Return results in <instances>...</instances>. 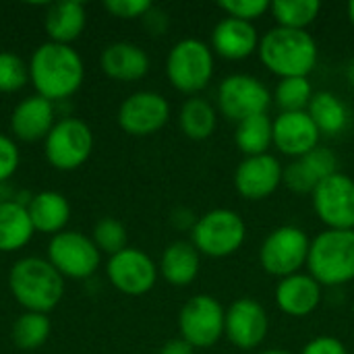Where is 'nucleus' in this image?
Here are the masks:
<instances>
[{
	"instance_id": "nucleus-16",
	"label": "nucleus",
	"mask_w": 354,
	"mask_h": 354,
	"mask_svg": "<svg viewBox=\"0 0 354 354\" xmlns=\"http://www.w3.org/2000/svg\"><path fill=\"white\" fill-rule=\"evenodd\" d=\"M284 180V164L270 151L263 156L243 158L234 170V189L247 201L272 197Z\"/></svg>"
},
{
	"instance_id": "nucleus-38",
	"label": "nucleus",
	"mask_w": 354,
	"mask_h": 354,
	"mask_svg": "<svg viewBox=\"0 0 354 354\" xmlns=\"http://www.w3.org/2000/svg\"><path fill=\"white\" fill-rule=\"evenodd\" d=\"M299 354H348V348L336 336H317L311 338Z\"/></svg>"
},
{
	"instance_id": "nucleus-19",
	"label": "nucleus",
	"mask_w": 354,
	"mask_h": 354,
	"mask_svg": "<svg viewBox=\"0 0 354 354\" xmlns=\"http://www.w3.org/2000/svg\"><path fill=\"white\" fill-rule=\"evenodd\" d=\"M274 301L284 315L303 319L319 309L324 301V286L309 272H299L295 276L278 280Z\"/></svg>"
},
{
	"instance_id": "nucleus-6",
	"label": "nucleus",
	"mask_w": 354,
	"mask_h": 354,
	"mask_svg": "<svg viewBox=\"0 0 354 354\" xmlns=\"http://www.w3.org/2000/svg\"><path fill=\"white\" fill-rule=\"evenodd\" d=\"M247 241V224L232 207H214L201 214L191 230V243L209 259H226L243 249Z\"/></svg>"
},
{
	"instance_id": "nucleus-20",
	"label": "nucleus",
	"mask_w": 354,
	"mask_h": 354,
	"mask_svg": "<svg viewBox=\"0 0 354 354\" xmlns=\"http://www.w3.org/2000/svg\"><path fill=\"white\" fill-rule=\"evenodd\" d=\"M259 39H261V35H259L255 23H245L239 19L224 17L212 29L209 46L216 56L230 60V62H239V60H247L253 54H257Z\"/></svg>"
},
{
	"instance_id": "nucleus-17",
	"label": "nucleus",
	"mask_w": 354,
	"mask_h": 354,
	"mask_svg": "<svg viewBox=\"0 0 354 354\" xmlns=\"http://www.w3.org/2000/svg\"><path fill=\"white\" fill-rule=\"evenodd\" d=\"M274 147L288 160H299L322 145V133L309 112H278L272 118Z\"/></svg>"
},
{
	"instance_id": "nucleus-39",
	"label": "nucleus",
	"mask_w": 354,
	"mask_h": 354,
	"mask_svg": "<svg viewBox=\"0 0 354 354\" xmlns=\"http://www.w3.org/2000/svg\"><path fill=\"white\" fill-rule=\"evenodd\" d=\"M143 23L151 31V35H162L170 25V17H168L166 10H162L158 6H151V10L143 17Z\"/></svg>"
},
{
	"instance_id": "nucleus-27",
	"label": "nucleus",
	"mask_w": 354,
	"mask_h": 354,
	"mask_svg": "<svg viewBox=\"0 0 354 354\" xmlns=\"http://www.w3.org/2000/svg\"><path fill=\"white\" fill-rule=\"evenodd\" d=\"M35 234L27 207L17 201H0V253H15L27 247Z\"/></svg>"
},
{
	"instance_id": "nucleus-25",
	"label": "nucleus",
	"mask_w": 354,
	"mask_h": 354,
	"mask_svg": "<svg viewBox=\"0 0 354 354\" xmlns=\"http://www.w3.org/2000/svg\"><path fill=\"white\" fill-rule=\"evenodd\" d=\"M85 23H87L85 6L73 0L48 4L46 15H44V29L50 41H56V44L71 46L83 33Z\"/></svg>"
},
{
	"instance_id": "nucleus-11",
	"label": "nucleus",
	"mask_w": 354,
	"mask_h": 354,
	"mask_svg": "<svg viewBox=\"0 0 354 354\" xmlns=\"http://www.w3.org/2000/svg\"><path fill=\"white\" fill-rule=\"evenodd\" d=\"M48 261L60 272L62 278L85 280L97 272L102 253L91 236L77 230H64L50 239Z\"/></svg>"
},
{
	"instance_id": "nucleus-8",
	"label": "nucleus",
	"mask_w": 354,
	"mask_h": 354,
	"mask_svg": "<svg viewBox=\"0 0 354 354\" xmlns=\"http://www.w3.org/2000/svg\"><path fill=\"white\" fill-rule=\"evenodd\" d=\"M272 104V89L249 73H232L224 77L216 89L218 112L234 124L251 116L268 114Z\"/></svg>"
},
{
	"instance_id": "nucleus-7",
	"label": "nucleus",
	"mask_w": 354,
	"mask_h": 354,
	"mask_svg": "<svg viewBox=\"0 0 354 354\" xmlns=\"http://www.w3.org/2000/svg\"><path fill=\"white\" fill-rule=\"evenodd\" d=\"M311 239L305 228L297 224H282L274 228L259 247V266L266 274L282 280L307 268Z\"/></svg>"
},
{
	"instance_id": "nucleus-26",
	"label": "nucleus",
	"mask_w": 354,
	"mask_h": 354,
	"mask_svg": "<svg viewBox=\"0 0 354 354\" xmlns=\"http://www.w3.org/2000/svg\"><path fill=\"white\" fill-rule=\"evenodd\" d=\"M309 116L319 129L322 137H338L348 131L353 122L351 106L334 91H315L309 108Z\"/></svg>"
},
{
	"instance_id": "nucleus-41",
	"label": "nucleus",
	"mask_w": 354,
	"mask_h": 354,
	"mask_svg": "<svg viewBox=\"0 0 354 354\" xmlns=\"http://www.w3.org/2000/svg\"><path fill=\"white\" fill-rule=\"evenodd\" d=\"M197 351L189 344V342H185L180 336L178 338H172V340H168L162 348H160V353L158 354H195Z\"/></svg>"
},
{
	"instance_id": "nucleus-2",
	"label": "nucleus",
	"mask_w": 354,
	"mask_h": 354,
	"mask_svg": "<svg viewBox=\"0 0 354 354\" xmlns=\"http://www.w3.org/2000/svg\"><path fill=\"white\" fill-rule=\"evenodd\" d=\"M257 56L278 79L309 77L319 62V46L309 31L272 27L261 35Z\"/></svg>"
},
{
	"instance_id": "nucleus-42",
	"label": "nucleus",
	"mask_w": 354,
	"mask_h": 354,
	"mask_svg": "<svg viewBox=\"0 0 354 354\" xmlns=\"http://www.w3.org/2000/svg\"><path fill=\"white\" fill-rule=\"evenodd\" d=\"M344 79H346V83L354 89V58H351V60L344 64Z\"/></svg>"
},
{
	"instance_id": "nucleus-18",
	"label": "nucleus",
	"mask_w": 354,
	"mask_h": 354,
	"mask_svg": "<svg viewBox=\"0 0 354 354\" xmlns=\"http://www.w3.org/2000/svg\"><path fill=\"white\" fill-rule=\"evenodd\" d=\"M336 172H340L338 156L330 147L319 145L307 156L290 160V164L284 166L282 185L297 195H311L322 180L330 178Z\"/></svg>"
},
{
	"instance_id": "nucleus-22",
	"label": "nucleus",
	"mask_w": 354,
	"mask_h": 354,
	"mask_svg": "<svg viewBox=\"0 0 354 354\" xmlns=\"http://www.w3.org/2000/svg\"><path fill=\"white\" fill-rule=\"evenodd\" d=\"M100 64L106 77L118 83L141 81L151 66L147 52L133 41H114L106 46L100 56Z\"/></svg>"
},
{
	"instance_id": "nucleus-44",
	"label": "nucleus",
	"mask_w": 354,
	"mask_h": 354,
	"mask_svg": "<svg viewBox=\"0 0 354 354\" xmlns=\"http://www.w3.org/2000/svg\"><path fill=\"white\" fill-rule=\"evenodd\" d=\"M257 354H292L288 353V351H284V348H268V351H261V353Z\"/></svg>"
},
{
	"instance_id": "nucleus-1",
	"label": "nucleus",
	"mask_w": 354,
	"mask_h": 354,
	"mask_svg": "<svg viewBox=\"0 0 354 354\" xmlns=\"http://www.w3.org/2000/svg\"><path fill=\"white\" fill-rule=\"evenodd\" d=\"M85 79V64L73 46L46 41L29 60V81L37 95L58 104L79 91Z\"/></svg>"
},
{
	"instance_id": "nucleus-9",
	"label": "nucleus",
	"mask_w": 354,
	"mask_h": 354,
	"mask_svg": "<svg viewBox=\"0 0 354 354\" xmlns=\"http://www.w3.org/2000/svg\"><path fill=\"white\" fill-rule=\"evenodd\" d=\"M226 307L212 295L191 297L178 311V332L195 351L214 348L224 338Z\"/></svg>"
},
{
	"instance_id": "nucleus-40",
	"label": "nucleus",
	"mask_w": 354,
	"mask_h": 354,
	"mask_svg": "<svg viewBox=\"0 0 354 354\" xmlns=\"http://www.w3.org/2000/svg\"><path fill=\"white\" fill-rule=\"evenodd\" d=\"M199 216H195L189 207H176L170 216V222L178 228V230H193L195 222H197Z\"/></svg>"
},
{
	"instance_id": "nucleus-28",
	"label": "nucleus",
	"mask_w": 354,
	"mask_h": 354,
	"mask_svg": "<svg viewBox=\"0 0 354 354\" xmlns=\"http://www.w3.org/2000/svg\"><path fill=\"white\" fill-rule=\"evenodd\" d=\"M218 108L203 95L187 97L178 110V127L185 137L193 141H205L216 133L218 127Z\"/></svg>"
},
{
	"instance_id": "nucleus-14",
	"label": "nucleus",
	"mask_w": 354,
	"mask_h": 354,
	"mask_svg": "<svg viewBox=\"0 0 354 354\" xmlns=\"http://www.w3.org/2000/svg\"><path fill=\"white\" fill-rule=\"evenodd\" d=\"M170 102L158 91H135L118 108V127L131 137H149L160 133L170 120Z\"/></svg>"
},
{
	"instance_id": "nucleus-5",
	"label": "nucleus",
	"mask_w": 354,
	"mask_h": 354,
	"mask_svg": "<svg viewBox=\"0 0 354 354\" xmlns=\"http://www.w3.org/2000/svg\"><path fill=\"white\" fill-rule=\"evenodd\" d=\"M216 75V54L209 44L199 37L178 39L166 56V77L168 83L193 97L201 95Z\"/></svg>"
},
{
	"instance_id": "nucleus-37",
	"label": "nucleus",
	"mask_w": 354,
	"mask_h": 354,
	"mask_svg": "<svg viewBox=\"0 0 354 354\" xmlns=\"http://www.w3.org/2000/svg\"><path fill=\"white\" fill-rule=\"evenodd\" d=\"M19 162L21 156L17 143L8 135L0 133V185H6V180L17 172Z\"/></svg>"
},
{
	"instance_id": "nucleus-31",
	"label": "nucleus",
	"mask_w": 354,
	"mask_h": 354,
	"mask_svg": "<svg viewBox=\"0 0 354 354\" xmlns=\"http://www.w3.org/2000/svg\"><path fill=\"white\" fill-rule=\"evenodd\" d=\"M313 95H315V89L309 77L278 79L272 91V100L280 112H307Z\"/></svg>"
},
{
	"instance_id": "nucleus-12",
	"label": "nucleus",
	"mask_w": 354,
	"mask_h": 354,
	"mask_svg": "<svg viewBox=\"0 0 354 354\" xmlns=\"http://www.w3.org/2000/svg\"><path fill=\"white\" fill-rule=\"evenodd\" d=\"M311 205L326 230H354V178L336 172L311 193Z\"/></svg>"
},
{
	"instance_id": "nucleus-10",
	"label": "nucleus",
	"mask_w": 354,
	"mask_h": 354,
	"mask_svg": "<svg viewBox=\"0 0 354 354\" xmlns=\"http://www.w3.org/2000/svg\"><path fill=\"white\" fill-rule=\"evenodd\" d=\"M93 151V133L87 122L75 116L56 120L44 139V153L50 166L62 172L81 168Z\"/></svg>"
},
{
	"instance_id": "nucleus-15",
	"label": "nucleus",
	"mask_w": 354,
	"mask_h": 354,
	"mask_svg": "<svg viewBox=\"0 0 354 354\" xmlns=\"http://www.w3.org/2000/svg\"><path fill=\"white\" fill-rule=\"evenodd\" d=\"M270 332V315L266 307L251 299L241 297L226 307V324L224 338L239 351H255L259 348Z\"/></svg>"
},
{
	"instance_id": "nucleus-34",
	"label": "nucleus",
	"mask_w": 354,
	"mask_h": 354,
	"mask_svg": "<svg viewBox=\"0 0 354 354\" xmlns=\"http://www.w3.org/2000/svg\"><path fill=\"white\" fill-rule=\"evenodd\" d=\"M29 83V62L12 52H0V91L15 93Z\"/></svg>"
},
{
	"instance_id": "nucleus-24",
	"label": "nucleus",
	"mask_w": 354,
	"mask_h": 354,
	"mask_svg": "<svg viewBox=\"0 0 354 354\" xmlns=\"http://www.w3.org/2000/svg\"><path fill=\"white\" fill-rule=\"evenodd\" d=\"M27 214L33 224L35 232L41 234H60L64 232L68 220H71V203L68 199L58 191H41L29 197L27 201Z\"/></svg>"
},
{
	"instance_id": "nucleus-30",
	"label": "nucleus",
	"mask_w": 354,
	"mask_h": 354,
	"mask_svg": "<svg viewBox=\"0 0 354 354\" xmlns=\"http://www.w3.org/2000/svg\"><path fill=\"white\" fill-rule=\"evenodd\" d=\"M276 27L307 31L322 12L319 0H274L270 8Z\"/></svg>"
},
{
	"instance_id": "nucleus-23",
	"label": "nucleus",
	"mask_w": 354,
	"mask_h": 354,
	"mask_svg": "<svg viewBox=\"0 0 354 354\" xmlns=\"http://www.w3.org/2000/svg\"><path fill=\"white\" fill-rule=\"evenodd\" d=\"M158 270L170 286H191L201 272V253L191 241H174L164 249Z\"/></svg>"
},
{
	"instance_id": "nucleus-33",
	"label": "nucleus",
	"mask_w": 354,
	"mask_h": 354,
	"mask_svg": "<svg viewBox=\"0 0 354 354\" xmlns=\"http://www.w3.org/2000/svg\"><path fill=\"white\" fill-rule=\"evenodd\" d=\"M91 241L100 249V253H106L108 257L124 251L129 247V234L122 222L114 218H102L93 230H91Z\"/></svg>"
},
{
	"instance_id": "nucleus-21",
	"label": "nucleus",
	"mask_w": 354,
	"mask_h": 354,
	"mask_svg": "<svg viewBox=\"0 0 354 354\" xmlns=\"http://www.w3.org/2000/svg\"><path fill=\"white\" fill-rule=\"evenodd\" d=\"M54 124H56V104L37 93L21 100L10 114V133L25 143H35L46 139Z\"/></svg>"
},
{
	"instance_id": "nucleus-4",
	"label": "nucleus",
	"mask_w": 354,
	"mask_h": 354,
	"mask_svg": "<svg viewBox=\"0 0 354 354\" xmlns=\"http://www.w3.org/2000/svg\"><path fill=\"white\" fill-rule=\"evenodd\" d=\"M307 272L324 288L354 282V230H324L313 236Z\"/></svg>"
},
{
	"instance_id": "nucleus-43",
	"label": "nucleus",
	"mask_w": 354,
	"mask_h": 354,
	"mask_svg": "<svg viewBox=\"0 0 354 354\" xmlns=\"http://www.w3.org/2000/svg\"><path fill=\"white\" fill-rule=\"evenodd\" d=\"M346 17H348L351 25L354 27V0H351V2L346 4Z\"/></svg>"
},
{
	"instance_id": "nucleus-29",
	"label": "nucleus",
	"mask_w": 354,
	"mask_h": 354,
	"mask_svg": "<svg viewBox=\"0 0 354 354\" xmlns=\"http://www.w3.org/2000/svg\"><path fill=\"white\" fill-rule=\"evenodd\" d=\"M234 145L245 158L270 153L274 147V129L272 116L259 114L236 122L234 127Z\"/></svg>"
},
{
	"instance_id": "nucleus-35",
	"label": "nucleus",
	"mask_w": 354,
	"mask_h": 354,
	"mask_svg": "<svg viewBox=\"0 0 354 354\" xmlns=\"http://www.w3.org/2000/svg\"><path fill=\"white\" fill-rule=\"evenodd\" d=\"M218 8L230 19L255 23L270 12L272 2L270 0H220Z\"/></svg>"
},
{
	"instance_id": "nucleus-32",
	"label": "nucleus",
	"mask_w": 354,
	"mask_h": 354,
	"mask_svg": "<svg viewBox=\"0 0 354 354\" xmlns=\"http://www.w3.org/2000/svg\"><path fill=\"white\" fill-rule=\"evenodd\" d=\"M50 332H52V324H50L48 315L25 311L23 315H19L15 319L10 338H12L15 346L21 351H35L50 338Z\"/></svg>"
},
{
	"instance_id": "nucleus-3",
	"label": "nucleus",
	"mask_w": 354,
	"mask_h": 354,
	"mask_svg": "<svg viewBox=\"0 0 354 354\" xmlns=\"http://www.w3.org/2000/svg\"><path fill=\"white\" fill-rule=\"evenodd\" d=\"M8 288L25 311L48 315L64 297V278L48 259L23 257L8 272Z\"/></svg>"
},
{
	"instance_id": "nucleus-13",
	"label": "nucleus",
	"mask_w": 354,
	"mask_h": 354,
	"mask_svg": "<svg viewBox=\"0 0 354 354\" xmlns=\"http://www.w3.org/2000/svg\"><path fill=\"white\" fill-rule=\"evenodd\" d=\"M106 276L118 292L127 297H143L153 290L160 278V270L145 251L127 247L124 251L108 257Z\"/></svg>"
},
{
	"instance_id": "nucleus-36",
	"label": "nucleus",
	"mask_w": 354,
	"mask_h": 354,
	"mask_svg": "<svg viewBox=\"0 0 354 354\" xmlns=\"http://www.w3.org/2000/svg\"><path fill=\"white\" fill-rule=\"evenodd\" d=\"M151 2L149 0H106L104 8L122 21H131V19H143L149 10H151Z\"/></svg>"
}]
</instances>
